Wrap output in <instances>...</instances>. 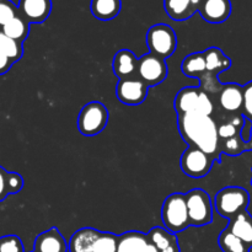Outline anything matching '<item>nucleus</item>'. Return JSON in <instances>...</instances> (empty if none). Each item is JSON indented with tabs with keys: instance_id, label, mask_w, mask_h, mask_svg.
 <instances>
[{
	"instance_id": "obj_1",
	"label": "nucleus",
	"mask_w": 252,
	"mask_h": 252,
	"mask_svg": "<svg viewBox=\"0 0 252 252\" xmlns=\"http://www.w3.org/2000/svg\"><path fill=\"white\" fill-rule=\"evenodd\" d=\"M177 126L182 139L189 147H196L211 155L214 161L220 162L218 126L211 116L199 113L177 116Z\"/></svg>"
},
{
	"instance_id": "obj_2",
	"label": "nucleus",
	"mask_w": 252,
	"mask_h": 252,
	"mask_svg": "<svg viewBox=\"0 0 252 252\" xmlns=\"http://www.w3.org/2000/svg\"><path fill=\"white\" fill-rule=\"evenodd\" d=\"M250 204V194L243 187L229 186L221 189L216 194L214 207L218 214L223 218L231 220L238 214L248 211Z\"/></svg>"
},
{
	"instance_id": "obj_3",
	"label": "nucleus",
	"mask_w": 252,
	"mask_h": 252,
	"mask_svg": "<svg viewBox=\"0 0 252 252\" xmlns=\"http://www.w3.org/2000/svg\"><path fill=\"white\" fill-rule=\"evenodd\" d=\"M161 221L170 233L177 234L189 226L186 198L184 193L175 192L167 196L162 203Z\"/></svg>"
},
{
	"instance_id": "obj_4",
	"label": "nucleus",
	"mask_w": 252,
	"mask_h": 252,
	"mask_svg": "<svg viewBox=\"0 0 252 252\" xmlns=\"http://www.w3.org/2000/svg\"><path fill=\"white\" fill-rule=\"evenodd\" d=\"M203 56L204 61H206V73L199 78V81H201L199 89L203 90L204 93H207V91H211V93L220 91L223 85L219 84L217 76H218V74L230 69V58L225 56L224 52L218 47H211V48L206 49L203 52Z\"/></svg>"
},
{
	"instance_id": "obj_5",
	"label": "nucleus",
	"mask_w": 252,
	"mask_h": 252,
	"mask_svg": "<svg viewBox=\"0 0 252 252\" xmlns=\"http://www.w3.org/2000/svg\"><path fill=\"white\" fill-rule=\"evenodd\" d=\"M189 226H206L213 220V203L204 189H193L185 193Z\"/></svg>"
},
{
	"instance_id": "obj_6",
	"label": "nucleus",
	"mask_w": 252,
	"mask_h": 252,
	"mask_svg": "<svg viewBox=\"0 0 252 252\" xmlns=\"http://www.w3.org/2000/svg\"><path fill=\"white\" fill-rule=\"evenodd\" d=\"M108 110L100 101H91L81 108L78 117V129L85 137L100 134L108 123Z\"/></svg>"
},
{
	"instance_id": "obj_7",
	"label": "nucleus",
	"mask_w": 252,
	"mask_h": 252,
	"mask_svg": "<svg viewBox=\"0 0 252 252\" xmlns=\"http://www.w3.org/2000/svg\"><path fill=\"white\" fill-rule=\"evenodd\" d=\"M147 44L149 53L166 61L177 48V36L171 26L157 24L147 32Z\"/></svg>"
},
{
	"instance_id": "obj_8",
	"label": "nucleus",
	"mask_w": 252,
	"mask_h": 252,
	"mask_svg": "<svg viewBox=\"0 0 252 252\" xmlns=\"http://www.w3.org/2000/svg\"><path fill=\"white\" fill-rule=\"evenodd\" d=\"M214 159L196 147H189L181 155L180 166L182 172L191 179H203L213 166Z\"/></svg>"
},
{
	"instance_id": "obj_9",
	"label": "nucleus",
	"mask_w": 252,
	"mask_h": 252,
	"mask_svg": "<svg viewBox=\"0 0 252 252\" xmlns=\"http://www.w3.org/2000/svg\"><path fill=\"white\" fill-rule=\"evenodd\" d=\"M137 74L138 78L148 86H155L167 78L169 68L166 61L152 53H147L138 58Z\"/></svg>"
},
{
	"instance_id": "obj_10",
	"label": "nucleus",
	"mask_w": 252,
	"mask_h": 252,
	"mask_svg": "<svg viewBox=\"0 0 252 252\" xmlns=\"http://www.w3.org/2000/svg\"><path fill=\"white\" fill-rule=\"evenodd\" d=\"M149 91V86L143 83L139 78L122 79L118 80L117 88H116V95L117 98L128 106H138L145 101Z\"/></svg>"
},
{
	"instance_id": "obj_11",
	"label": "nucleus",
	"mask_w": 252,
	"mask_h": 252,
	"mask_svg": "<svg viewBox=\"0 0 252 252\" xmlns=\"http://www.w3.org/2000/svg\"><path fill=\"white\" fill-rule=\"evenodd\" d=\"M19 14L31 24H42L52 12V0H20Z\"/></svg>"
},
{
	"instance_id": "obj_12",
	"label": "nucleus",
	"mask_w": 252,
	"mask_h": 252,
	"mask_svg": "<svg viewBox=\"0 0 252 252\" xmlns=\"http://www.w3.org/2000/svg\"><path fill=\"white\" fill-rule=\"evenodd\" d=\"M202 19L209 24L225 22L231 15L230 0H202L198 7Z\"/></svg>"
},
{
	"instance_id": "obj_13",
	"label": "nucleus",
	"mask_w": 252,
	"mask_h": 252,
	"mask_svg": "<svg viewBox=\"0 0 252 252\" xmlns=\"http://www.w3.org/2000/svg\"><path fill=\"white\" fill-rule=\"evenodd\" d=\"M68 244L57 228H51L39 234L34 240L33 252H66Z\"/></svg>"
},
{
	"instance_id": "obj_14",
	"label": "nucleus",
	"mask_w": 252,
	"mask_h": 252,
	"mask_svg": "<svg viewBox=\"0 0 252 252\" xmlns=\"http://www.w3.org/2000/svg\"><path fill=\"white\" fill-rule=\"evenodd\" d=\"M202 0H164V9L174 21H186L193 16Z\"/></svg>"
},
{
	"instance_id": "obj_15",
	"label": "nucleus",
	"mask_w": 252,
	"mask_h": 252,
	"mask_svg": "<svg viewBox=\"0 0 252 252\" xmlns=\"http://www.w3.org/2000/svg\"><path fill=\"white\" fill-rule=\"evenodd\" d=\"M137 66L138 57L129 49H121L113 57L112 70L120 80L134 76L137 73Z\"/></svg>"
},
{
	"instance_id": "obj_16",
	"label": "nucleus",
	"mask_w": 252,
	"mask_h": 252,
	"mask_svg": "<svg viewBox=\"0 0 252 252\" xmlns=\"http://www.w3.org/2000/svg\"><path fill=\"white\" fill-rule=\"evenodd\" d=\"M199 95H201L199 86H197V88L187 86V88L181 89L174 100V107L176 110L177 116L197 112L199 103Z\"/></svg>"
},
{
	"instance_id": "obj_17",
	"label": "nucleus",
	"mask_w": 252,
	"mask_h": 252,
	"mask_svg": "<svg viewBox=\"0 0 252 252\" xmlns=\"http://www.w3.org/2000/svg\"><path fill=\"white\" fill-rule=\"evenodd\" d=\"M219 103L226 112H240L243 108V86L236 83L224 84L219 95Z\"/></svg>"
},
{
	"instance_id": "obj_18",
	"label": "nucleus",
	"mask_w": 252,
	"mask_h": 252,
	"mask_svg": "<svg viewBox=\"0 0 252 252\" xmlns=\"http://www.w3.org/2000/svg\"><path fill=\"white\" fill-rule=\"evenodd\" d=\"M148 241L155 246L159 252H180L176 234L170 233L162 226H155L147 233Z\"/></svg>"
},
{
	"instance_id": "obj_19",
	"label": "nucleus",
	"mask_w": 252,
	"mask_h": 252,
	"mask_svg": "<svg viewBox=\"0 0 252 252\" xmlns=\"http://www.w3.org/2000/svg\"><path fill=\"white\" fill-rule=\"evenodd\" d=\"M226 228L249 248H252V216L248 211L229 220V225Z\"/></svg>"
},
{
	"instance_id": "obj_20",
	"label": "nucleus",
	"mask_w": 252,
	"mask_h": 252,
	"mask_svg": "<svg viewBox=\"0 0 252 252\" xmlns=\"http://www.w3.org/2000/svg\"><path fill=\"white\" fill-rule=\"evenodd\" d=\"M148 244L147 234L142 231L130 230L117 235L116 252H143Z\"/></svg>"
},
{
	"instance_id": "obj_21",
	"label": "nucleus",
	"mask_w": 252,
	"mask_h": 252,
	"mask_svg": "<svg viewBox=\"0 0 252 252\" xmlns=\"http://www.w3.org/2000/svg\"><path fill=\"white\" fill-rule=\"evenodd\" d=\"M98 235V230L93 228H83L71 235L68 244L69 252H91L93 245Z\"/></svg>"
},
{
	"instance_id": "obj_22",
	"label": "nucleus",
	"mask_w": 252,
	"mask_h": 252,
	"mask_svg": "<svg viewBox=\"0 0 252 252\" xmlns=\"http://www.w3.org/2000/svg\"><path fill=\"white\" fill-rule=\"evenodd\" d=\"M122 9L121 0H91L90 10L94 17L101 21H110L120 15Z\"/></svg>"
},
{
	"instance_id": "obj_23",
	"label": "nucleus",
	"mask_w": 252,
	"mask_h": 252,
	"mask_svg": "<svg viewBox=\"0 0 252 252\" xmlns=\"http://www.w3.org/2000/svg\"><path fill=\"white\" fill-rule=\"evenodd\" d=\"M0 31L10 38L20 42V43H24L30 34V24L21 15L17 14L14 19L5 24Z\"/></svg>"
},
{
	"instance_id": "obj_24",
	"label": "nucleus",
	"mask_w": 252,
	"mask_h": 252,
	"mask_svg": "<svg viewBox=\"0 0 252 252\" xmlns=\"http://www.w3.org/2000/svg\"><path fill=\"white\" fill-rule=\"evenodd\" d=\"M181 71L189 78H201L206 73V61H204L203 52L189 54L182 61Z\"/></svg>"
},
{
	"instance_id": "obj_25",
	"label": "nucleus",
	"mask_w": 252,
	"mask_h": 252,
	"mask_svg": "<svg viewBox=\"0 0 252 252\" xmlns=\"http://www.w3.org/2000/svg\"><path fill=\"white\" fill-rule=\"evenodd\" d=\"M218 244L223 252H250L251 250L246 244L236 238L228 228H225L219 234Z\"/></svg>"
},
{
	"instance_id": "obj_26",
	"label": "nucleus",
	"mask_w": 252,
	"mask_h": 252,
	"mask_svg": "<svg viewBox=\"0 0 252 252\" xmlns=\"http://www.w3.org/2000/svg\"><path fill=\"white\" fill-rule=\"evenodd\" d=\"M24 43L15 41V39L10 38L6 34L2 33L0 31V52L5 54L12 63H16L24 56Z\"/></svg>"
},
{
	"instance_id": "obj_27",
	"label": "nucleus",
	"mask_w": 252,
	"mask_h": 252,
	"mask_svg": "<svg viewBox=\"0 0 252 252\" xmlns=\"http://www.w3.org/2000/svg\"><path fill=\"white\" fill-rule=\"evenodd\" d=\"M244 122H245V117L240 113V115L234 116L228 122H224L220 126H218L219 142L230 139V138L240 134V130L243 128Z\"/></svg>"
},
{
	"instance_id": "obj_28",
	"label": "nucleus",
	"mask_w": 252,
	"mask_h": 252,
	"mask_svg": "<svg viewBox=\"0 0 252 252\" xmlns=\"http://www.w3.org/2000/svg\"><path fill=\"white\" fill-rule=\"evenodd\" d=\"M219 148H220V153H224V154L229 155V157H238V155L243 154L244 152L250 150L249 143L243 142L240 134L235 135V137L230 138V139L219 142Z\"/></svg>"
},
{
	"instance_id": "obj_29",
	"label": "nucleus",
	"mask_w": 252,
	"mask_h": 252,
	"mask_svg": "<svg viewBox=\"0 0 252 252\" xmlns=\"http://www.w3.org/2000/svg\"><path fill=\"white\" fill-rule=\"evenodd\" d=\"M0 252H24V245L17 235H5L0 238Z\"/></svg>"
},
{
	"instance_id": "obj_30",
	"label": "nucleus",
	"mask_w": 252,
	"mask_h": 252,
	"mask_svg": "<svg viewBox=\"0 0 252 252\" xmlns=\"http://www.w3.org/2000/svg\"><path fill=\"white\" fill-rule=\"evenodd\" d=\"M17 14L19 10L11 0H0V30Z\"/></svg>"
},
{
	"instance_id": "obj_31",
	"label": "nucleus",
	"mask_w": 252,
	"mask_h": 252,
	"mask_svg": "<svg viewBox=\"0 0 252 252\" xmlns=\"http://www.w3.org/2000/svg\"><path fill=\"white\" fill-rule=\"evenodd\" d=\"M241 115L252 122V80L243 86V108Z\"/></svg>"
},
{
	"instance_id": "obj_32",
	"label": "nucleus",
	"mask_w": 252,
	"mask_h": 252,
	"mask_svg": "<svg viewBox=\"0 0 252 252\" xmlns=\"http://www.w3.org/2000/svg\"><path fill=\"white\" fill-rule=\"evenodd\" d=\"M24 187V179L17 172H6V191L7 194L19 193Z\"/></svg>"
},
{
	"instance_id": "obj_33",
	"label": "nucleus",
	"mask_w": 252,
	"mask_h": 252,
	"mask_svg": "<svg viewBox=\"0 0 252 252\" xmlns=\"http://www.w3.org/2000/svg\"><path fill=\"white\" fill-rule=\"evenodd\" d=\"M213 111H214V106H213V102H212L211 97L208 96V94L204 93L203 90H201L198 108H197L196 113H199V115H203V116H212Z\"/></svg>"
},
{
	"instance_id": "obj_34",
	"label": "nucleus",
	"mask_w": 252,
	"mask_h": 252,
	"mask_svg": "<svg viewBox=\"0 0 252 252\" xmlns=\"http://www.w3.org/2000/svg\"><path fill=\"white\" fill-rule=\"evenodd\" d=\"M6 170L0 166V202L9 196L6 191Z\"/></svg>"
},
{
	"instance_id": "obj_35",
	"label": "nucleus",
	"mask_w": 252,
	"mask_h": 252,
	"mask_svg": "<svg viewBox=\"0 0 252 252\" xmlns=\"http://www.w3.org/2000/svg\"><path fill=\"white\" fill-rule=\"evenodd\" d=\"M251 132H252V122L248 118H245V122H244L243 128L240 130V138L243 139V142L249 143L251 139Z\"/></svg>"
},
{
	"instance_id": "obj_36",
	"label": "nucleus",
	"mask_w": 252,
	"mask_h": 252,
	"mask_svg": "<svg viewBox=\"0 0 252 252\" xmlns=\"http://www.w3.org/2000/svg\"><path fill=\"white\" fill-rule=\"evenodd\" d=\"M12 62L10 61L9 58H7L6 56H5L2 52H0V75H4V74H6L7 71L11 69L12 66Z\"/></svg>"
},
{
	"instance_id": "obj_37",
	"label": "nucleus",
	"mask_w": 252,
	"mask_h": 252,
	"mask_svg": "<svg viewBox=\"0 0 252 252\" xmlns=\"http://www.w3.org/2000/svg\"><path fill=\"white\" fill-rule=\"evenodd\" d=\"M143 252H159V251H158V249L155 248V246L153 245V244H150L149 241H148L147 246H145L144 251H143Z\"/></svg>"
},
{
	"instance_id": "obj_38",
	"label": "nucleus",
	"mask_w": 252,
	"mask_h": 252,
	"mask_svg": "<svg viewBox=\"0 0 252 252\" xmlns=\"http://www.w3.org/2000/svg\"><path fill=\"white\" fill-rule=\"evenodd\" d=\"M249 145H250V150H252V132H251V139L249 142Z\"/></svg>"
},
{
	"instance_id": "obj_39",
	"label": "nucleus",
	"mask_w": 252,
	"mask_h": 252,
	"mask_svg": "<svg viewBox=\"0 0 252 252\" xmlns=\"http://www.w3.org/2000/svg\"><path fill=\"white\" fill-rule=\"evenodd\" d=\"M251 185H252V179H251Z\"/></svg>"
},
{
	"instance_id": "obj_40",
	"label": "nucleus",
	"mask_w": 252,
	"mask_h": 252,
	"mask_svg": "<svg viewBox=\"0 0 252 252\" xmlns=\"http://www.w3.org/2000/svg\"><path fill=\"white\" fill-rule=\"evenodd\" d=\"M32 252H33V251H32Z\"/></svg>"
}]
</instances>
